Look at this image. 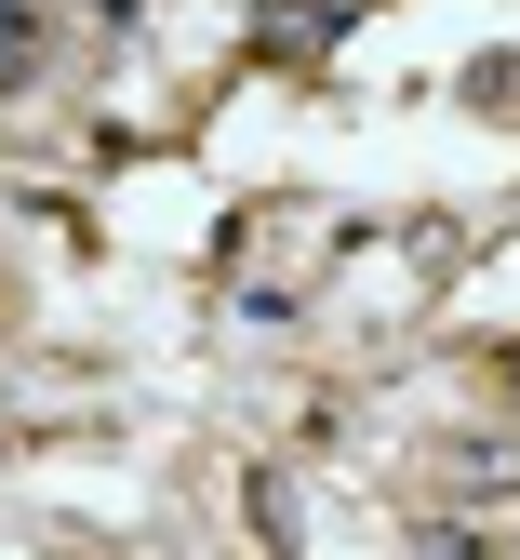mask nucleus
Returning <instances> with one entry per match:
<instances>
[{"mask_svg":"<svg viewBox=\"0 0 520 560\" xmlns=\"http://www.w3.org/2000/svg\"><path fill=\"white\" fill-rule=\"evenodd\" d=\"M27 67H41V14H27V0H0V94H14Z\"/></svg>","mask_w":520,"mask_h":560,"instance_id":"f257e3e1","label":"nucleus"}]
</instances>
